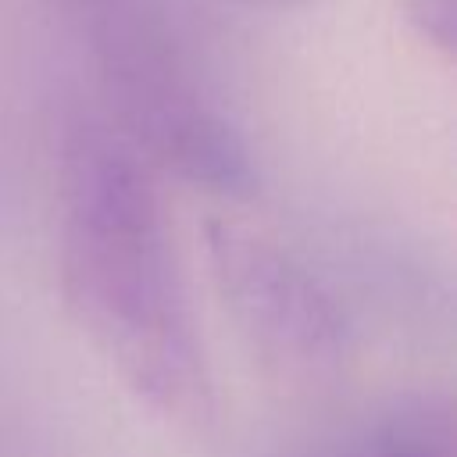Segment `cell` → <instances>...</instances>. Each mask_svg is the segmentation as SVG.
Listing matches in <instances>:
<instances>
[{
    "label": "cell",
    "instance_id": "1",
    "mask_svg": "<svg viewBox=\"0 0 457 457\" xmlns=\"http://www.w3.org/2000/svg\"><path fill=\"white\" fill-rule=\"evenodd\" d=\"M61 200V289L71 318L150 411L200 421L211 382L139 154L107 129H75L64 143Z\"/></svg>",
    "mask_w": 457,
    "mask_h": 457
},
{
    "label": "cell",
    "instance_id": "2",
    "mask_svg": "<svg viewBox=\"0 0 457 457\" xmlns=\"http://www.w3.org/2000/svg\"><path fill=\"white\" fill-rule=\"evenodd\" d=\"M207 261L228 318L275 382L311 389L336 378L343 321L289 250L246 225L211 221Z\"/></svg>",
    "mask_w": 457,
    "mask_h": 457
},
{
    "label": "cell",
    "instance_id": "3",
    "mask_svg": "<svg viewBox=\"0 0 457 457\" xmlns=\"http://www.w3.org/2000/svg\"><path fill=\"white\" fill-rule=\"evenodd\" d=\"M136 111L146 146L182 182L218 196H250L257 189L250 150L218 111L175 86L143 89Z\"/></svg>",
    "mask_w": 457,
    "mask_h": 457
},
{
    "label": "cell",
    "instance_id": "4",
    "mask_svg": "<svg viewBox=\"0 0 457 457\" xmlns=\"http://www.w3.org/2000/svg\"><path fill=\"white\" fill-rule=\"evenodd\" d=\"M371 457H453V414L443 396H400L375 436Z\"/></svg>",
    "mask_w": 457,
    "mask_h": 457
},
{
    "label": "cell",
    "instance_id": "5",
    "mask_svg": "<svg viewBox=\"0 0 457 457\" xmlns=\"http://www.w3.org/2000/svg\"><path fill=\"white\" fill-rule=\"evenodd\" d=\"M407 21L439 50H453L457 39V0H400Z\"/></svg>",
    "mask_w": 457,
    "mask_h": 457
},
{
    "label": "cell",
    "instance_id": "6",
    "mask_svg": "<svg viewBox=\"0 0 457 457\" xmlns=\"http://www.w3.org/2000/svg\"><path fill=\"white\" fill-rule=\"evenodd\" d=\"M243 7H253V11H278V14H286V11H300V7H307L311 0H239Z\"/></svg>",
    "mask_w": 457,
    "mask_h": 457
}]
</instances>
